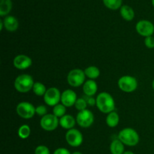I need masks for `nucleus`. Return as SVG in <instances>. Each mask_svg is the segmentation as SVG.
Listing matches in <instances>:
<instances>
[{"mask_svg": "<svg viewBox=\"0 0 154 154\" xmlns=\"http://www.w3.org/2000/svg\"><path fill=\"white\" fill-rule=\"evenodd\" d=\"M118 139L123 144L134 147L139 142V135L135 129L132 128H126L120 132L118 135Z\"/></svg>", "mask_w": 154, "mask_h": 154, "instance_id": "obj_2", "label": "nucleus"}, {"mask_svg": "<svg viewBox=\"0 0 154 154\" xmlns=\"http://www.w3.org/2000/svg\"><path fill=\"white\" fill-rule=\"evenodd\" d=\"M66 140L68 144L72 147H79L83 142V135L78 129H69L66 134Z\"/></svg>", "mask_w": 154, "mask_h": 154, "instance_id": "obj_10", "label": "nucleus"}, {"mask_svg": "<svg viewBox=\"0 0 154 154\" xmlns=\"http://www.w3.org/2000/svg\"><path fill=\"white\" fill-rule=\"evenodd\" d=\"M3 24H4V26L6 30L9 32L16 31L19 26L17 20L13 16H7L6 17H5L4 20H3Z\"/></svg>", "mask_w": 154, "mask_h": 154, "instance_id": "obj_15", "label": "nucleus"}, {"mask_svg": "<svg viewBox=\"0 0 154 154\" xmlns=\"http://www.w3.org/2000/svg\"><path fill=\"white\" fill-rule=\"evenodd\" d=\"M87 105L93 106V105H94L95 104H96V100H95V99L91 96V97L89 98V99H87Z\"/></svg>", "mask_w": 154, "mask_h": 154, "instance_id": "obj_31", "label": "nucleus"}, {"mask_svg": "<svg viewBox=\"0 0 154 154\" xmlns=\"http://www.w3.org/2000/svg\"><path fill=\"white\" fill-rule=\"evenodd\" d=\"M111 154H123L124 153V145L120 140H114L110 146Z\"/></svg>", "mask_w": 154, "mask_h": 154, "instance_id": "obj_18", "label": "nucleus"}, {"mask_svg": "<svg viewBox=\"0 0 154 154\" xmlns=\"http://www.w3.org/2000/svg\"><path fill=\"white\" fill-rule=\"evenodd\" d=\"M76 121L81 127L88 128L94 122V116L90 110L85 109L80 111L76 117Z\"/></svg>", "mask_w": 154, "mask_h": 154, "instance_id": "obj_7", "label": "nucleus"}, {"mask_svg": "<svg viewBox=\"0 0 154 154\" xmlns=\"http://www.w3.org/2000/svg\"><path fill=\"white\" fill-rule=\"evenodd\" d=\"M35 154H51L50 150L45 145H39L35 150Z\"/></svg>", "mask_w": 154, "mask_h": 154, "instance_id": "obj_27", "label": "nucleus"}, {"mask_svg": "<svg viewBox=\"0 0 154 154\" xmlns=\"http://www.w3.org/2000/svg\"><path fill=\"white\" fill-rule=\"evenodd\" d=\"M54 154H72L69 152V150L66 148H63V147H60V148H57V150L54 151Z\"/></svg>", "mask_w": 154, "mask_h": 154, "instance_id": "obj_30", "label": "nucleus"}, {"mask_svg": "<svg viewBox=\"0 0 154 154\" xmlns=\"http://www.w3.org/2000/svg\"><path fill=\"white\" fill-rule=\"evenodd\" d=\"M12 8L11 0H0V16L4 17L10 13Z\"/></svg>", "mask_w": 154, "mask_h": 154, "instance_id": "obj_19", "label": "nucleus"}, {"mask_svg": "<svg viewBox=\"0 0 154 154\" xmlns=\"http://www.w3.org/2000/svg\"><path fill=\"white\" fill-rule=\"evenodd\" d=\"M35 109L36 108L31 103L23 102L18 104L16 108V111L17 114L22 118L30 119L36 113Z\"/></svg>", "mask_w": 154, "mask_h": 154, "instance_id": "obj_6", "label": "nucleus"}, {"mask_svg": "<svg viewBox=\"0 0 154 154\" xmlns=\"http://www.w3.org/2000/svg\"><path fill=\"white\" fill-rule=\"evenodd\" d=\"M14 66L20 70H23L32 66V60L26 55H18L14 59Z\"/></svg>", "mask_w": 154, "mask_h": 154, "instance_id": "obj_12", "label": "nucleus"}, {"mask_svg": "<svg viewBox=\"0 0 154 154\" xmlns=\"http://www.w3.org/2000/svg\"><path fill=\"white\" fill-rule=\"evenodd\" d=\"M136 31L140 35L144 36V37H149L152 36V35L154 33V25L150 21L145 20H140L139 22L137 23Z\"/></svg>", "mask_w": 154, "mask_h": 154, "instance_id": "obj_11", "label": "nucleus"}, {"mask_svg": "<svg viewBox=\"0 0 154 154\" xmlns=\"http://www.w3.org/2000/svg\"><path fill=\"white\" fill-rule=\"evenodd\" d=\"M120 14L123 19L127 21H130L133 20L135 17V12L130 6L123 5L120 8Z\"/></svg>", "mask_w": 154, "mask_h": 154, "instance_id": "obj_17", "label": "nucleus"}, {"mask_svg": "<svg viewBox=\"0 0 154 154\" xmlns=\"http://www.w3.org/2000/svg\"><path fill=\"white\" fill-rule=\"evenodd\" d=\"M60 124L63 129H72L75 125V120L72 116L66 114L65 116L62 117L60 120Z\"/></svg>", "mask_w": 154, "mask_h": 154, "instance_id": "obj_16", "label": "nucleus"}, {"mask_svg": "<svg viewBox=\"0 0 154 154\" xmlns=\"http://www.w3.org/2000/svg\"><path fill=\"white\" fill-rule=\"evenodd\" d=\"M84 71L79 69H75L70 71L68 75L67 81L70 86L73 87H78L82 85L85 80Z\"/></svg>", "mask_w": 154, "mask_h": 154, "instance_id": "obj_5", "label": "nucleus"}, {"mask_svg": "<svg viewBox=\"0 0 154 154\" xmlns=\"http://www.w3.org/2000/svg\"><path fill=\"white\" fill-rule=\"evenodd\" d=\"M31 132V129L28 125H22L18 129V135L22 139H26L29 138Z\"/></svg>", "mask_w": 154, "mask_h": 154, "instance_id": "obj_24", "label": "nucleus"}, {"mask_svg": "<svg viewBox=\"0 0 154 154\" xmlns=\"http://www.w3.org/2000/svg\"><path fill=\"white\" fill-rule=\"evenodd\" d=\"M72 154H82L81 153V152H78V151H76V152H74Z\"/></svg>", "mask_w": 154, "mask_h": 154, "instance_id": "obj_33", "label": "nucleus"}, {"mask_svg": "<svg viewBox=\"0 0 154 154\" xmlns=\"http://www.w3.org/2000/svg\"><path fill=\"white\" fill-rule=\"evenodd\" d=\"M119 121H120V117L117 113L114 111L109 113L106 117V123L109 127H116L118 125Z\"/></svg>", "mask_w": 154, "mask_h": 154, "instance_id": "obj_20", "label": "nucleus"}, {"mask_svg": "<svg viewBox=\"0 0 154 154\" xmlns=\"http://www.w3.org/2000/svg\"><path fill=\"white\" fill-rule=\"evenodd\" d=\"M66 107L65 105H63V104L62 105H55L53 109V113H54V115L57 117H60L61 118L62 117L66 115Z\"/></svg>", "mask_w": 154, "mask_h": 154, "instance_id": "obj_25", "label": "nucleus"}, {"mask_svg": "<svg viewBox=\"0 0 154 154\" xmlns=\"http://www.w3.org/2000/svg\"><path fill=\"white\" fill-rule=\"evenodd\" d=\"M75 108H76V109L78 110V111H84V110H85L86 108H87V102L84 99L80 98V99H77L76 102H75Z\"/></svg>", "mask_w": 154, "mask_h": 154, "instance_id": "obj_26", "label": "nucleus"}, {"mask_svg": "<svg viewBox=\"0 0 154 154\" xmlns=\"http://www.w3.org/2000/svg\"><path fill=\"white\" fill-rule=\"evenodd\" d=\"M97 84L93 80H89V81H86L85 84H84V87H83L84 94L87 96H90V97L94 96L97 92Z\"/></svg>", "mask_w": 154, "mask_h": 154, "instance_id": "obj_14", "label": "nucleus"}, {"mask_svg": "<svg viewBox=\"0 0 154 154\" xmlns=\"http://www.w3.org/2000/svg\"><path fill=\"white\" fill-rule=\"evenodd\" d=\"M84 73L86 76L90 80H94L99 78L100 75V71L96 66H89L84 70Z\"/></svg>", "mask_w": 154, "mask_h": 154, "instance_id": "obj_21", "label": "nucleus"}, {"mask_svg": "<svg viewBox=\"0 0 154 154\" xmlns=\"http://www.w3.org/2000/svg\"><path fill=\"white\" fill-rule=\"evenodd\" d=\"M32 90L33 92H34L36 96H45V93H46L47 92V89L46 87H45V86L41 82L35 83L34 86H33Z\"/></svg>", "mask_w": 154, "mask_h": 154, "instance_id": "obj_22", "label": "nucleus"}, {"mask_svg": "<svg viewBox=\"0 0 154 154\" xmlns=\"http://www.w3.org/2000/svg\"><path fill=\"white\" fill-rule=\"evenodd\" d=\"M123 154H134V153L132 151H126V152H124Z\"/></svg>", "mask_w": 154, "mask_h": 154, "instance_id": "obj_32", "label": "nucleus"}, {"mask_svg": "<svg viewBox=\"0 0 154 154\" xmlns=\"http://www.w3.org/2000/svg\"><path fill=\"white\" fill-rule=\"evenodd\" d=\"M61 95L58 89L56 87H51L47 90L46 93L44 96V100L49 106H55L58 105L61 100Z\"/></svg>", "mask_w": 154, "mask_h": 154, "instance_id": "obj_8", "label": "nucleus"}, {"mask_svg": "<svg viewBox=\"0 0 154 154\" xmlns=\"http://www.w3.org/2000/svg\"><path fill=\"white\" fill-rule=\"evenodd\" d=\"M104 5L111 10H117L122 5V0H103Z\"/></svg>", "mask_w": 154, "mask_h": 154, "instance_id": "obj_23", "label": "nucleus"}, {"mask_svg": "<svg viewBox=\"0 0 154 154\" xmlns=\"http://www.w3.org/2000/svg\"><path fill=\"white\" fill-rule=\"evenodd\" d=\"M36 114L39 116H42V117H44L47 114V112H48V109H47L45 105H39L35 109Z\"/></svg>", "mask_w": 154, "mask_h": 154, "instance_id": "obj_28", "label": "nucleus"}, {"mask_svg": "<svg viewBox=\"0 0 154 154\" xmlns=\"http://www.w3.org/2000/svg\"><path fill=\"white\" fill-rule=\"evenodd\" d=\"M152 87H153V90H154V80L153 81V83H152Z\"/></svg>", "mask_w": 154, "mask_h": 154, "instance_id": "obj_34", "label": "nucleus"}, {"mask_svg": "<svg viewBox=\"0 0 154 154\" xmlns=\"http://www.w3.org/2000/svg\"><path fill=\"white\" fill-rule=\"evenodd\" d=\"M152 4H153V5L154 7V0H152Z\"/></svg>", "mask_w": 154, "mask_h": 154, "instance_id": "obj_35", "label": "nucleus"}, {"mask_svg": "<svg viewBox=\"0 0 154 154\" xmlns=\"http://www.w3.org/2000/svg\"><path fill=\"white\" fill-rule=\"evenodd\" d=\"M118 87L122 91L126 93H132L135 91L138 87V81L134 77L125 75L119 79Z\"/></svg>", "mask_w": 154, "mask_h": 154, "instance_id": "obj_4", "label": "nucleus"}, {"mask_svg": "<svg viewBox=\"0 0 154 154\" xmlns=\"http://www.w3.org/2000/svg\"><path fill=\"white\" fill-rule=\"evenodd\" d=\"M77 95L73 90H66L61 95V102L66 107H72L77 101Z\"/></svg>", "mask_w": 154, "mask_h": 154, "instance_id": "obj_13", "label": "nucleus"}, {"mask_svg": "<svg viewBox=\"0 0 154 154\" xmlns=\"http://www.w3.org/2000/svg\"><path fill=\"white\" fill-rule=\"evenodd\" d=\"M34 84L32 76L24 74L19 75L15 79L14 87L20 93H27L33 88Z\"/></svg>", "mask_w": 154, "mask_h": 154, "instance_id": "obj_3", "label": "nucleus"}, {"mask_svg": "<svg viewBox=\"0 0 154 154\" xmlns=\"http://www.w3.org/2000/svg\"><path fill=\"white\" fill-rule=\"evenodd\" d=\"M144 44L147 48L153 49L154 48V37L149 36V37L146 38L145 40H144Z\"/></svg>", "mask_w": 154, "mask_h": 154, "instance_id": "obj_29", "label": "nucleus"}, {"mask_svg": "<svg viewBox=\"0 0 154 154\" xmlns=\"http://www.w3.org/2000/svg\"><path fill=\"white\" fill-rule=\"evenodd\" d=\"M96 106L101 112L109 114L114 111L115 108V102L109 93L103 92L99 93L96 98Z\"/></svg>", "mask_w": 154, "mask_h": 154, "instance_id": "obj_1", "label": "nucleus"}, {"mask_svg": "<svg viewBox=\"0 0 154 154\" xmlns=\"http://www.w3.org/2000/svg\"><path fill=\"white\" fill-rule=\"evenodd\" d=\"M60 123V120L54 114H46L42 117L40 126L46 131H53L56 129Z\"/></svg>", "mask_w": 154, "mask_h": 154, "instance_id": "obj_9", "label": "nucleus"}]
</instances>
